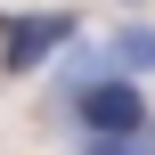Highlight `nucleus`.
<instances>
[{
    "label": "nucleus",
    "mask_w": 155,
    "mask_h": 155,
    "mask_svg": "<svg viewBox=\"0 0 155 155\" xmlns=\"http://www.w3.org/2000/svg\"><path fill=\"white\" fill-rule=\"evenodd\" d=\"M82 155H155V123H139V131H106V139L82 131Z\"/></svg>",
    "instance_id": "nucleus-4"
},
{
    "label": "nucleus",
    "mask_w": 155,
    "mask_h": 155,
    "mask_svg": "<svg viewBox=\"0 0 155 155\" xmlns=\"http://www.w3.org/2000/svg\"><path fill=\"white\" fill-rule=\"evenodd\" d=\"M123 74H155V25H123L114 33V49H106Z\"/></svg>",
    "instance_id": "nucleus-3"
},
{
    "label": "nucleus",
    "mask_w": 155,
    "mask_h": 155,
    "mask_svg": "<svg viewBox=\"0 0 155 155\" xmlns=\"http://www.w3.org/2000/svg\"><path fill=\"white\" fill-rule=\"evenodd\" d=\"M65 98H74V123H82L90 139H106V131H139V123H147V98H139L131 74H90V82H74Z\"/></svg>",
    "instance_id": "nucleus-1"
},
{
    "label": "nucleus",
    "mask_w": 155,
    "mask_h": 155,
    "mask_svg": "<svg viewBox=\"0 0 155 155\" xmlns=\"http://www.w3.org/2000/svg\"><path fill=\"white\" fill-rule=\"evenodd\" d=\"M74 33H82L74 8H33V16H16V25L0 33V65H8V74H41Z\"/></svg>",
    "instance_id": "nucleus-2"
}]
</instances>
